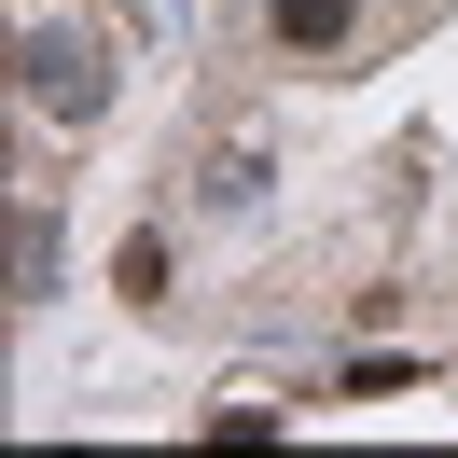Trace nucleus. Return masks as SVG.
<instances>
[{"mask_svg": "<svg viewBox=\"0 0 458 458\" xmlns=\"http://www.w3.org/2000/svg\"><path fill=\"white\" fill-rule=\"evenodd\" d=\"M14 98H29L42 125H98V112H112V42L29 14V29H14Z\"/></svg>", "mask_w": 458, "mask_h": 458, "instance_id": "obj_1", "label": "nucleus"}, {"mask_svg": "<svg viewBox=\"0 0 458 458\" xmlns=\"http://www.w3.org/2000/svg\"><path fill=\"white\" fill-rule=\"evenodd\" d=\"M347 29H361V0H264V42L278 56H347Z\"/></svg>", "mask_w": 458, "mask_h": 458, "instance_id": "obj_2", "label": "nucleus"}, {"mask_svg": "<svg viewBox=\"0 0 458 458\" xmlns=\"http://www.w3.org/2000/svg\"><path fill=\"white\" fill-rule=\"evenodd\" d=\"M42 292H56V208H14V306H42Z\"/></svg>", "mask_w": 458, "mask_h": 458, "instance_id": "obj_3", "label": "nucleus"}, {"mask_svg": "<svg viewBox=\"0 0 458 458\" xmlns=\"http://www.w3.org/2000/svg\"><path fill=\"white\" fill-rule=\"evenodd\" d=\"M112 292H125V306H153V292H167V236H153V223L112 250Z\"/></svg>", "mask_w": 458, "mask_h": 458, "instance_id": "obj_4", "label": "nucleus"}, {"mask_svg": "<svg viewBox=\"0 0 458 458\" xmlns=\"http://www.w3.org/2000/svg\"><path fill=\"white\" fill-rule=\"evenodd\" d=\"M208 208H264V153H250V140H236L223 167H208Z\"/></svg>", "mask_w": 458, "mask_h": 458, "instance_id": "obj_5", "label": "nucleus"}, {"mask_svg": "<svg viewBox=\"0 0 458 458\" xmlns=\"http://www.w3.org/2000/svg\"><path fill=\"white\" fill-rule=\"evenodd\" d=\"M403 375H417V361H389V347H361V361H347V375H334V389H347V403H389V389H403Z\"/></svg>", "mask_w": 458, "mask_h": 458, "instance_id": "obj_6", "label": "nucleus"}]
</instances>
